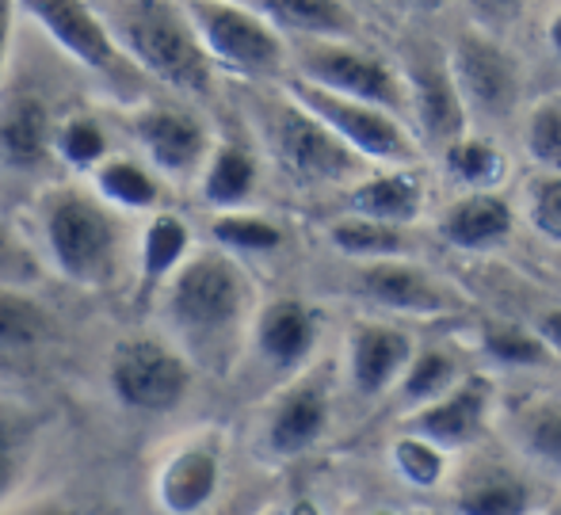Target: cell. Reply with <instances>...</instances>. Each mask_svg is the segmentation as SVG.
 Returning <instances> with one entry per match:
<instances>
[{"label": "cell", "instance_id": "obj_21", "mask_svg": "<svg viewBox=\"0 0 561 515\" xmlns=\"http://www.w3.org/2000/svg\"><path fill=\"white\" fill-rule=\"evenodd\" d=\"M347 206H352V218L382 221V226L401 229L421 218L424 192L413 172H386V176H375L355 187Z\"/></svg>", "mask_w": 561, "mask_h": 515}, {"label": "cell", "instance_id": "obj_39", "mask_svg": "<svg viewBox=\"0 0 561 515\" xmlns=\"http://www.w3.org/2000/svg\"><path fill=\"white\" fill-rule=\"evenodd\" d=\"M12 481H15V455H12V443L0 435V496L12 489Z\"/></svg>", "mask_w": 561, "mask_h": 515}, {"label": "cell", "instance_id": "obj_7", "mask_svg": "<svg viewBox=\"0 0 561 515\" xmlns=\"http://www.w3.org/2000/svg\"><path fill=\"white\" fill-rule=\"evenodd\" d=\"M112 386L123 405L169 412L184 401L187 386H192V370H187L184 355H176L169 344L134 336L115 347Z\"/></svg>", "mask_w": 561, "mask_h": 515}, {"label": "cell", "instance_id": "obj_11", "mask_svg": "<svg viewBox=\"0 0 561 515\" xmlns=\"http://www.w3.org/2000/svg\"><path fill=\"white\" fill-rule=\"evenodd\" d=\"M141 149L153 161V169L169 176H192L207 157V126L184 107H146L134 118Z\"/></svg>", "mask_w": 561, "mask_h": 515}, {"label": "cell", "instance_id": "obj_8", "mask_svg": "<svg viewBox=\"0 0 561 515\" xmlns=\"http://www.w3.org/2000/svg\"><path fill=\"white\" fill-rule=\"evenodd\" d=\"M450 77L473 115L485 118H508L519 100V81L512 58L485 35H458L450 50Z\"/></svg>", "mask_w": 561, "mask_h": 515}, {"label": "cell", "instance_id": "obj_30", "mask_svg": "<svg viewBox=\"0 0 561 515\" xmlns=\"http://www.w3.org/2000/svg\"><path fill=\"white\" fill-rule=\"evenodd\" d=\"M481 347H485L489 359L508 363V367H542V363L554 359V352L519 324H489Z\"/></svg>", "mask_w": 561, "mask_h": 515}, {"label": "cell", "instance_id": "obj_14", "mask_svg": "<svg viewBox=\"0 0 561 515\" xmlns=\"http://www.w3.org/2000/svg\"><path fill=\"white\" fill-rule=\"evenodd\" d=\"M409 100L416 107L424 134L444 146H455L458 138H466V103L455 89L450 66L436 58H413L409 61Z\"/></svg>", "mask_w": 561, "mask_h": 515}, {"label": "cell", "instance_id": "obj_25", "mask_svg": "<svg viewBox=\"0 0 561 515\" xmlns=\"http://www.w3.org/2000/svg\"><path fill=\"white\" fill-rule=\"evenodd\" d=\"M187 249H192V233L184 221L176 214H157L141 241V283L153 287L172 272H180L187 264Z\"/></svg>", "mask_w": 561, "mask_h": 515}, {"label": "cell", "instance_id": "obj_20", "mask_svg": "<svg viewBox=\"0 0 561 515\" xmlns=\"http://www.w3.org/2000/svg\"><path fill=\"white\" fill-rule=\"evenodd\" d=\"M455 504L462 515H524L531 489L508 466H473L458 481Z\"/></svg>", "mask_w": 561, "mask_h": 515}, {"label": "cell", "instance_id": "obj_36", "mask_svg": "<svg viewBox=\"0 0 561 515\" xmlns=\"http://www.w3.org/2000/svg\"><path fill=\"white\" fill-rule=\"evenodd\" d=\"M393 466H398L405 481H413V485H421V489H432L444 478V450L409 435V439L393 443Z\"/></svg>", "mask_w": 561, "mask_h": 515}, {"label": "cell", "instance_id": "obj_32", "mask_svg": "<svg viewBox=\"0 0 561 515\" xmlns=\"http://www.w3.org/2000/svg\"><path fill=\"white\" fill-rule=\"evenodd\" d=\"M450 378H455V363H450L447 352H439V347L421 352L409 363L405 378H401V401H424V405H432V401H439V393L455 390Z\"/></svg>", "mask_w": 561, "mask_h": 515}, {"label": "cell", "instance_id": "obj_33", "mask_svg": "<svg viewBox=\"0 0 561 515\" xmlns=\"http://www.w3.org/2000/svg\"><path fill=\"white\" fill-rule=\"evenodd\" d=\"M215 241L229 252H272L279 249L283 233L275 221L256 218V214H218Z\"/></svg>", "mask_w": 561, "mask_h": 515}, {"label": "cell", "instance_id": "obj_44", "mask_svg": "<svg viewBox=\"0 0 561 515\" xmlns=\"http://www.w3.org/2000/svg\"><path fill=\"white\" fill-rule=\"evenodd\" d=\"M550 515H561V501L554 504V508H550Z\"/></svg>", "mask_w": 561, "mask_h": 515}, {"label": "cell", "instance_id": "obj_10", "mask_svg": "<svg viewBox=\"0 0 561 515\" xmlns=\"http://www.w3.org/2000/svg\"><path fill=\"white\" fill-rule=\"evenodd\" d=\"M23 12L35 23H43V31L81 66L96 69L104 77H123L130 69V61L123 58V50L115 46L112 31H107L104 15L92 4H77V0H35L23 4Z\"/></svg>", "mask_w": 561, "mask_h": 515}, {"label": "cell", "instance_id": "obj_40", "mask_svg": "<svg viewBox=\"0 0 561 515\" xmlns=\"http://www.w3.org/2000/svg\"><path fill=\"white\" fill-rule=\"evenodd\" d=\"M12 4H0V69H4V58H8V31H12Z\"/></svg>", "mask_w": 561, "mask_h": 515}, {"label": "cell", "instance_id": "obj_29", "mask_svg": "<svg viewBox=\"0 0 561 515\" xmlns=\"http://www.w3.org/2000/svg\"><path fill=\"white\" fill-rule=\"evenodd\" d=\"M46 336V313L27 295L0 290V352H27Z\"/></svg>", "mask_w": 561, "mask_h": 515}, {"label": "cell", "instance_id": "obj_42", "mask_svg": "<svg viewBox=\"0 0 561 515\" xmlns=\"http://www.w3.org/2000/svg\"><path fill=\"white\" fill-rule=\"evenodd\" d=\"M550 46H554V50L561 54V12L554 15V20H550Z\"/></svg>", "mask_w": 561, "mask_h": 515}, {"label": "cell", "instance_id": "obj_38", "mask_svg": "<svg viewBox=\"0 0 561 515\" xmlns=\"http://www.w3.org/2000/svg\"><path fill=\"white\" fill-rule=\"evenodd\" d=\"M535 336H539L554 355H561V309H550V313L539 317V324H535Z\"/></svg>", "mask_w": 561, "mask_h": 515}, {"label": "cell", "instance_id": "obj_19", "mask_svg": "<svg viewBox=\"0 0 561 515\" xmlns=\"http://www.w3.org/2000/svg\"><path fill=\"white\" fill-rule=\"evenodd\" d=\"M512 226H516L512 206L493 192H478L447 206L444 221H439V233L455 249L478 252V249H496L501 241H508Z\"/></svg>", "mask_w": 561, "mask_h": 515}, {"label": "cell", "instance_id": "obj_23", "mask_svg": "<svg viewBox=\"0 0 561 515\" xmlns=\"http://www.w3.org/2000/svg\"><path fill=\"white\" fill-rule=\"evenodd\" d=\"M252 8L272 27H287L298 35H347L355 27L352 12L336 0H260Z\"/></svg>", "mask_w": 561, "mask_h": 515}, {"label": "cell", "instance_id": "obj_43", "mask_svg": "<svg viewBox=\"0 0 561 515\" xmlns=\"http://www.w3.org/2000/svg\"><path fill=\"white\" fill-rule=\"evenodd\" d=\"M35 515H81V512H73V508H61V504H46V508H38Z\"/></svg>", "mask_w": 561, "mask_h": 515}, {"label": "cell", "instance_id": "obj_2", "mask_svg": "<svg viewBox=\"0 0 561 515\" xmlns=\"http://www.w3.org/2000/svg\"><path fill=\"white\" fill-rule=\"evenodd\" d=\"M169 317L192 344H218L233 336L249 306V283L222 252H199L176 272L169 287Z\"/></svg>", "mask_w": 561, "mask_h": 515}, {"label": "cell", "instance_id": "obj_17", "mask_svg": "<svg viewBox=\"0 0 561 515\" xmlns=\"http://www.w3.org/2000/svg\"><path fill=\"white\" fill-rule=\"evenodd\" d=\"M329 424V393L325 382H298L287 398L275 405L267 424V443L275 455H302L306 447L321 439Z\"/></svg>", "mask_w": 561, "mask_h": 515}, {"label": "cell", "instance_id": "obj_12", "mask_svg": "<svg viewBox=\"0 0 561 515\" xmlns=\"http://www.w3.org/2000/svg\"><path fill=\"white\" fill-rule=\"evenodd\" d=\"M489 409V382L481 375H470L462 386H455L439 401L424 405L405 420V432L413 439H424L432 447H462L481 432V420Z\"/></svg>", "mask_w": 561, "mask_h": 515}, {"label": "cell", "instance_id": "obj_26", "mask_svg": "<svg viewBox=\"0 0 561 515\" xmlns=\"http://www.w3.org/2000/svg\"><path fill=\"white\" fill-rule=\"evenodd\" d=\"M512 427H516V443L524 447L527 458L561 473V401L524 405L512 420Z\"/></svg>", "mask_w": 561, "mask_h": 515}, {"label": "cell", "instance_id": "obj_35", "mask_svg": "<svg viewBox=\"0 0 561 515\" xmlns=\"http://www.w3.org/2000/svg\"><path fill=\"white\" fill-rule=\"evenodd\" d=\"M527 153L547 169H561V103L547 100L527 118Z\"/></svg>", "mask_w": 561, "mask_h": 515}, {"label": "cell", "instance_id": "obj_24", "mask_svg": "<svg viewBox=\"0 0 561 515\" xmlns=\"http://www.w3.org/2000/svg\"><path fill=\"white\" fill-rule=\"evenodd\" d=\"M252 192H256V161H252V153L244 146H222L207 164L203 199L233 214Z\"/></svg>", "mask_w": 561, "mask_h": 515}, {"label": "cell", "instance_id": "obj_34", "mask_svg": "<svg viewBox=\"0 0 561 515\" xmlns=\"http://www.w3.org/2000/svg\"><path fill=\"white\" fill-rule=\"evenodd\" d=\"M54 149L77 169H100L107 161V138L92 118H69L54 134Z\"/></svg>", "mask_w": 561, "mask_h": 515}, {"label": "cell", "instance_id": "obj_1", "mask_svg": "<svg viewBox=\"0 0 561 515\" xmlns=\"http://www.w3.org/2000/svg\"><path fill=\"white\" fill-rule=\"evenodd\" d=\"M104 23L123 58L138 69H149L157 81L187 92H203L210 84L215 61L203 50L187 8L134 0V4L104 8Z\"/></svg>", "mask_w": 561, "mask_h": 515}, {"label": "cell", "instance_id": "obj_41", "mask_svg": "<svg viewBox=\"0 0 561 515\" xmlns=\"http://www.w3.org/2000/svg\"><path fill=\"white\" fill-rule=\"evenodd\" d=\"M15 264V249H12V241H8V233L0 229V272L4 267H12Z\"/></svg>", "mask_w": 561, "mask_h": 515}, {"label": "cell", "instance_id": "obj_4", "mask_svg": "<svg viewBox=\"0 0 561 515\" xmlns=\"http://www.w3.org/2000/svg\"><path fill=\"white\" fill-rule=\"evenodd\" d=\"M187 20L210 61H222L244 77H272L283 69V38L256 8L187 4Z\"/></svg>", "mask_w": 561, "mask_h": 515}, {"label": "cell", "instance_id": "obj_27", "mask_svg": "<svg viewBox=\"0 0 561 515\" xmlns=\"http://www.w3.org/2000/svg\"><path fill=\"white\" fill-rule=\"evenodd\" d=\"M96 192L104 195L107 203L126 206V210H141V206L157 203V180L141 169L130 157H107L96 169Z\"/></svg>", "mask_w": 561, "mask_h": 515}, {"label": "cell", "instance_id": "obj_16", "mask_svg": "<svg viewBox=\"0 0 561 515\" xmlns=\"http://www.w3.org/2000/svg\"><path fill=\"white\" fill-rule=\"evenodd\" d=\"M256 344L267 363L279 370H290L313 352L318 344V313L302 306L298 298H279L260 313L256 321Z\"/></svg>", "mask_w": 561, "mask_h": 515}, {"label": "cell", "instance_id": "obj_18", "mask_svg": "<svg viewBox=\"0 0 561 515\" xmlns=\"http://www.w3.org/2000/svg\"><path fill=\"white\" fill-rule=\"evenodd\" d=\"M218 455L210 447H184L164 462L157 478V496L164 512L172 515H195L210 504L218 489Z\"/></svg>", "mask_w": 561, "mask_h": 515}, {"label": "cell", "instance_id": "obj_37", "mask_svg": "<svg viewBox=\"0 0 561 515\" xmlns=\"http://www.w3.org/2000/svg\"><path fill=\"white\" fill-rule=\"evenodd\" d=\"M527 214H531V226L539 229L547 241L561 244V176L558 172L531 180V187H527Z\"/></svg>", "mask_w": 561, "mask_h": 515}, {"label": "cell", "instance_id": "obj_31", "mask_svg": "<svg viewBox=\"0 0 561 515\" xmlns=\"http://www.w3.org/2000/svg\"><path fill=\"white\" fill-rule=\"evenodd\" d=\"M447 172L470 187H489L504 176V157L481 138H458L447 146Z\"/></svg>", "mask_w": 561, "mask_h": 515}, {"label": "cell", "instance_id": "obj_13", "mask_svg": "<svg viewBox=\"0 0 561 515\" xmlns=\"http://www.w3.org/2000/svg\"><path fill=\"white\" fill-rule=\"evenodd\" d=\"M409 363H413V340L401 329L375 324V321L355 324L347 370H352V382L363 398H375V393L390 390L401 370H409Z\"/></svg>", "mask_w": 561, "mask_h": 515}, {"label": "cell", "instance_id": "obj_22", "mask_svg": "<svg viewBox=\"0 0 561 515\" xmlns=\"http://www.w3.org/2000/svg\"><path fill=\"white\" fill-rule=\"evenodd\" d=\"M54 134L58 130H50V115L38 100L23 96L0 111V153L20 169H38L46 161Z\"/></svg>", "mask_w": 561, "mask_h": 515}, {"label": "cell", "instance_id": "obj_5", "mask_svg": "<svg viewBox=\"0 0 561 515\" xmlns=\"http://www.w3.org/2000/svg\"><path fill=\"white\" fill-rule=\"evenodd\" d=\"M298 61H302V81H310L313 89L367 103L386 115L405 111V89L398 84V73L370 54L336 43H306L298 50Z\"/></svg>", "mask_w": 561, "mask_h": 515}, {"label": "cell", "instance_id": "obj_45", "mask_svg": "<svg viewBox=\"0 0 561 515\" xmlns=\"http://www.w3.org/2000/svg\"><path fill=\"white\" fill-rule=\"evenodd\" d=\"M375 515H390V512H375Z\"/></svg>", "mask_w": 561, "mask_h": 515}, {"label": "cell", "instance_id": "obj_6", "mask_svg": "<svg viewBox=\"0 0 561 515\" xmlns=\"http://www.w3.org/2000/svg\"><path fill=\"white\" fill-rule=\"evenodd\" d=\"M290 96L298 107H306L313 118L329 126L355 157H375V161H413V141L401 130V123L393 115L367 103H355L344 96H333L325 89H313L310 81H295L290 84Z\"/></svg>", "mask_w": 561, "mask_h": 515}, {"label": "cell", "instance_id": "obj_28", "mask_svg": "<svg viewBox=\"0 0 561 515\" xmlns=\"http://www.w3.org/2000/svg\"><path fill=\"white\" fill-rule=\"evenodd\" d=\"M333 244L347 256H367V260H386V256H398V252L409 249L405 233L393 226H382V221H367V218H344L329 229Z\"/></svg>", "mask_w": 561, "mask_h": 515}, {"label": "cell", "instance_id": "obj_3", "mask_svg": "<svg viewBox=\"0 0 561 515\" xmlns=\"http://www.w3.org/2000/svg\"><path fill=\"white\" fill-rule=\"evenodd\" d=\"M46 244L61 275L81 287L107 283L118 256V221L100 199L61 192L46 210Z\"/></svg>", "mask_w": 561, "mask_h": 515}, {"label": "cell", "instance_id": "obj_9", "mask_svg": "<svg viewBox=\"0 0 561 515\" xmlns=\"http://www.w3.org/2000/svg\"><path fill=\"white\" fill-rule=\"evenodd\" d=\"M272 138L279 161L295 172L298 180H340L355 169V153L329 130L321 118H313L298 103H283L272 118Z\"/></svg>", "mask_w": 561, "mask_h": 515}, {"label": "cell", "instance_id": "obj_15", "mask_svg": "<svg viewBox=\"0 0 561 515\" xmlns=\"http://www.w3.org/2000/svg\"><path fill=\"white\" fill-rule=\"evenodd\" d=\"M355 283H359L363 298L398 309V313H447V309H455V298L436 279H428L413 264H398V260L367 264Z\"/></svg>", "mask_w": 561, "mask_h": 515}]
</instances>
